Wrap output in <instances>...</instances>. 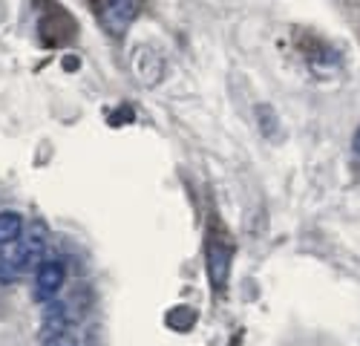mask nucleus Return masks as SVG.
<instances>
[{
	"instance_id": "f257e3e1",
	"label": "nucleus",
	"mask_w": 360,
	"mask_h": 346,
	"mask_svg": "<svg viewBox=\"0 0 360 346\" xmlns=\"http://www.w3.org/2000/svg\"><path fill=\"white\" fill-rule=\"evenodd\" d=\"M233 254H236V243H233L231 228L219 219L217 211H211V219L205 225V269H207V280H211L217 300H222L228 292Z\"/></svg>"
},
{
	"instance_id": "f03ea898",
	"label": "nucleus",
	"mask_w": 360,
	"mask_h": 346,
	"mask_svg": "<svg viewBox=\"0 0 360 346\" xmlns=\"http://www.w3.org/2000/svg\"><path fill=\"white\" fill-rule=\"evenodd\" d=\"M44 257H46V225L32 222L23 231V237L18 240V248L6 254L4 271H0V283H15L18 277L35 271Z\"/></svg>"
},
{
	"instance_id": "7ed1b4c3",
	"label": "nucleus",
	"mask_w": 360,
	"mask_h": 346,
	"mask_svg": "<svg viewBox=\"0 0 360 346\" xmlns=\"http://www.w3.org/2000/svg\"><path fill=\"white\" fill-rule=\"evenodd\" d=\"M38 38L44 49H64L78 38L75 18L58 0H41L38 4Z\"/></svg>"
},
{
	"instance_id": "20e7f679",
	"label": "nucleus",
	"mask_w": 360,
	"mask_h": 346,
	"mask_svg": "<svg viewBox=\"0 0 360 346\" xmlns=\"http://www.w3.org/2000/svg\"><path fill=\"white\" fill-rule=\"evenodd\" d=\"M93 6L98 23L104 26V32L110 35H124L130 23L141 15L144 0H86Z\"/></svg>"
},
{
	"instance_id": "39448f33",
	"label": "nucleus",
	"mask_w": 360,
	"mask_h": 346,
	"mask_svg": "<svg viewBox=\"0 0 360 346\" xmlns=\"http://www.w3.org/2000/svg\"><path fill=\"white\" fill-rule=\"evenodd\" d=\"M67 283V266L61 257H44L41 266L35 269V283H32V295L38 303H49L61 295V288Z\"/></svg>"
},
{
	"instance_id": "423d86ee",
	"label": "nucleus",
	"mask_w": 360,
	"mask_h": 346,
	"mask_svg": "<svg viewBox=\"0 0 360 346\" xmlns=\"http://www.w3.org/2000/svg\"><path fill=\"white\" fill-rule=\"evenodd\" d=\"M26 231V222L18 211H0V248L18 243Z\"/></svg>"
},
{
	"instance_id": "0eeeda50",
	"label": "nucleus",
	"mask_w": 360,
	"mask_h": 346,
	"mask_svg": "<svg viewBox=\"0 0 360 346\" xmlns=\"http://www.w3.org/2000/svg\"><path fill=\"white\" fill-rule=\"evenodd\" d=\"M257 119H259V127H262V133L268 136V139H274L277 136V130H280V122H277V113L268 107V104H259L257 107Z\"/></svg>"
},
{
	"instance_id": "6e6552de",
	"label": "nucleus",
	"mask_w": 360,
	"mask_h": 346,
	"mask_svg": "<svg viewBox=\"0 0 360 346\" xmlns=\"http://www.w3.org/2000/svg\"><path fill=\"white\" fill-rule=\"evenodd\" d=\"M44 346H78L70 335H55V338H49V340H44Z\"/></svg>"
},
{
	"instance_id": "1a4fd4ad",
	"label": "nucleus",
	"mask_w": 360,
	"mask_h": 346,
	"mask_svg": "<svg viewBox=\"0 0 360 346\" xmlns=\"http://www.w3.org/2000/svg\"><path fill=\"white\" fill-rule=\"evenodd\" d=\"M354 153L360 156V127H357V133H354Z\"/></svg>"
},
{
	"instance_id": "9d476101",
	"label": "nucleus",
	"mask_w": 360,
	"mask_h": 346,
	"mask_svg": "<svg viewBox=\"0 0 360 346\" xmlns=\"http://www.w3.org/2000/svg\"><path fill=\"white\" fill-rule=\"evenodd\" d=\"M4 263H6V251L0 248V271H4Z\"/></svg>"
}]
</instances>
